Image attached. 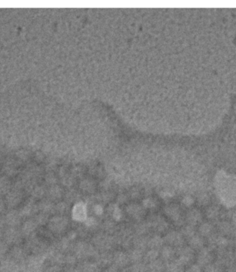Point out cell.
Returning <instances> with one entry per match:
<instances>
[{
  "instance_id": "7a4b0ae2",
  "label": "cell",
  "mask_w": 236,
  "mask_h": 272,
  "mask_svg": "<svg viewBox=\"0 0 236 272\" xmlns=\"http://www.w3.org/2000/svg\"><path fill=\"white\" fill-rule=\"evenodd\" d=\"M108 272H114V271H108Z\"/></svg>"
},
{
  "instance_id": "6da1fadb",
  "label": "cell",
  "mask_w": 236,
  "mask_h": 272,
  "mask_svg": "<svg viewBox=\"0 0 236 272\" xmlns=\"http://www.w3.org/2000/svg\"><path fill=\"white\" fill-rule=\"evenodd\" d=\"M188 272H199V269L198 267H194L191 268V270H190Z\"/></svg>"
}]
</instances>
